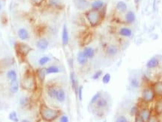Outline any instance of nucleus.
I'll list each match as a JSON object with an SVG mask.
<instances>
[{"label":"nucleus","mask_w":162,"mask_h":122,"mask_svg":"<svg viewBox=\"0 0 162 122\" xmlns=\"http://www.w3.org/2000/svg\"><path fill=\"white\" fill-rule=\"evenodd\" d=\"M105 8L106 6L100 11L89 9L85 12V17L91 27H97L101 24L105 16Z\"/></svg>","instance_id":"obj_1"},{"label":"nucleus","mask_w":162,"mask_h":122,"mask_svg":"<svg viewBox=\"0 0 162 122\" xmlns=\"http://www.w3.org/2000/svg\"><path fill=\"white\" fill-rule=\"evenodd\" d=\"M60 110L52 109L45 104H42L40 107V114L42 119L46 121H53L58 118L60 115Z\"/></svg>","instance_id":"obj_2"},{"label":"nucleus","mask_w":162,"mask_h":122,"mask_svg":"<svg viewBox=\"0 0 162 122\" xmlns=\"http://www.w3.org/2000/svg\"><path fill=\"white\" fill-rule=\"evenodd\" d=\"M15 50L18 55L22 57H26L33 50V49L25 43L17 42L15 44Z\"/></svg>","instance_id":"obj_3"},{"label":"nucleus","mask_w":162,"mask_h":122,"mask_svg":"<svg viewBox=\"0 0 162 122\" xmlns=\"http://www.w3.org/2000/svg\"><path fill=\"white\" fill-rule=\"evenodd\" d=\"M155 98V94L152 87H146L143 89L141 94V100L145 104L151 103L154 100Z\"/></svg>","instance_id":"obj_4"},{"label":"nucleus","mask_w":162,"mask_h":122,"mask_svg":"<svg viewBox=\"0 0 162 122\" xmlns=\"http://www.w3.org/2000/svg\"><path fill=\"white\" fill-rule=\"evenodd\" d=\"M119 52V48L114 44H109L107 45L105 49V54L109 57H116V55H118Z\"/></svg>","instance_id":"obj_5"},{"label":"nucleus","mask_w":162,"mask_h":122,"mask_svg":"<svg viewBox=\"0 0 162 122\" xmlns=\"http://www.w3.org/2000/svg\"><path fill=\"white\" fill-rule=\"evenodd\" d=\"M74 6L80 10H88L90 8V3L88 0H74Z\"/></svg>","instance_id":"obj_6"},{"label":"nucleus","mask_w":162,"mask_h":122,"mask_svg":"<svg viewBox=\"0 0 162 122\" xmlns=\"http://www.w3.org/2000/svg\"><path fill=\"white\" fill-rule=\"evenodd\" d=\"M70 41V36L68 32V26L65 23L62 26V44L63 46H67Z\"/></svg>","instance_id":"obj_7"},{"label":"nucleus","mask_w":162,"mask_h":122,"mask_svg":"<svg viewBox=\"0 0 162 122\" xmlns=\"http://www.w3.org/2000/svg\"><path fill=\"white\" fill-rule=\"evenodd\" d=\"M140 85L141 83H140V77L135 75L131 76L129 78V87L132 90L138 89L140 87Z\"/></svg>","instance_id":"obj_8"},{"label":"nucleus","mask_w":162,"mask_h":122,"mask_svg":"<svg viewBox=\"0 0 162 122\" xmlns=\"http://www.w3.org/2000/svg\"><path fill=\"white\" fill-rule=\"evenodd\" d=\"M117 33L120 37L125 38H130L131 37V36L133 35V31L131 28L128 27V26H123L121 27L117 31Z\"/></svg>","instance_id":"obj_9"},{"label":"nucleus","mask_w":162,"mask_h":122,"mask_svg":"<svg viewBox=\"0 0 162 122\" xmlns=\"http://www.w3.org/2000/svg\"><path fill=\"white\" fill-rule=\"evenodd\" d=\"M70 81H71V84L72 89L74 90V93L76 94V96H77L79 84H78L77 77L76 74L74 73V71H71V72L70 73Z\"/></svg>","instance_id":"obj_10"},{"label":"nucleus","mask_w":162,"mask_h":122,"mask_svg":"<svg viewBox=\"0 0 162 122\" xmlns=\"http://www.w3.org/2000/svg\"><path fill=\"white\" fill-rule=\"evenodd\" d=\"M138 115H140V118H142L144 121L148 122L150 117L152 116V112L147 107H143V108H141L140 110H139Z\"/></svg>","instance_id":"obj_11"},{"label":"nucleus","mask_w":162,"mask_h":122,"mask_svg":"<svg viewBox=\"0 0 162 122\" xmlns=\"http://www.w3.org/2000/svg\"><path fill=\"white\" fill-rule=\"evenodd\" d=\"M136 14L132 10H128L125 14V22L127 25H132L136 21Z\"/></svg>","instance_id":"obj_12"},{"label":"nucleus","mask_w":162,"mask_h":122,"mask_svg":"<svg viewBox=\"0 0 162 122\" xmlns=\"http://www.w3.org/2000/svg\"><path fill=\"white\" fill-rule=\"evenodd\" d=\"M50 45V43L47 38L42 37L38 39L36 43V47L40 51H46Z\"/></svg>","instance_id":"obj_13"},{"label":"nucleus","mask_w":162,"mask_h":122,"mask_svg":"<svg viewBox=\"0 0 162 122\" xmlns=\"http://www.w3.org/2000/svg\"><path fill=\"white\" fill-rule=\"evenodd\" d=\"M105 6H106V5L102 0H95L90 5V9L100 11Z\"/></svg>","instance_id":"obj_14"},{"label":"nucleus","mask_w":162,"mask_h":122,"mask_svg":"<svg viewBox=\"0 0 162 122\" xmlns=\"http://www.w3.org/2000/svg\"><path fill=\"white\" fill-rule=\"evenodd\" d=\"M159 63H160V60H159L158 57H153L147 61L146 66L149 69H153L157 68L159 66Z\"/></svg>","instance_id":"obj_15"},{"label":"nucleus","mask_w":162,"mask_h":122,"mask_svg":"<svg viewBox=\"0 0 162 122\" xmlns=\"http://www.w3.org/2000/svg\"><path fill=\"white\" fill-rule=\"evenodd\" d=\"M17 36L19 39L22 41H26L29 39V33L27 29L24 28H20L17 30Z\"/></svg>","instance_id":"obj_16"},{"label":"nucleus","mask_w":162,"mask_h":122,"mask_svg":"<svg viewBox=\"0 0 162 122\" xmlns=\"http://www.w3.org/2000/svg\"><path fill=\"white\" fill-rule=\"evenodd\" d=\"M109 104V102H108V100L102 95L100 98L98 99V100L96 102L95 105L96 107L98 109V110H104L106 109L108 106Z\"/></svg>","instance_id":"obj_17"},{"label":"nucleus","mask_w":162,"mask_h":122,"mask_svg":"<svg viewBox=\"0 0 162 122\" xmlns=\"http://www.w3.org/2000/svg\"><path fill=\"white\" fill-rule=\"evenodd\" d=\"M88 61L89 59L84 54L83 51H80L78 52L77 54V62L78 63V64H80V66H85L87 64Z\"/></svg>","instance_id":"obj_18"},{"label":"nucleus","mask_w":162,"mask_h":122,"mask_svg":"<svg viewBox=\"0 0 162 122\" xmlns=\"http://www.w3.org/2000/svg\"><path fill=\"white\" fill-rule=\"evenodd\" d=\"M116 10L119 14H125L128 11V6L124 1H119L116 4Z\"/></svg>","instance_id":"obj_19"},{"label":"nucleus","mask_w":162,"mask_h":122,"mask_svg":"<svg viewBox=\"0 0 162 122\" xmlns=\"http://www.w3.org/2000/svg\"><path fill=\"white\" fill-rule=\"evenodd\" d=\"M47 2L50 8L55 9H62L64 7L62 0H47Z\"/></svg>","instance_id":"obj_20"},{"label":"nucleus","mask_w":162,"mask_h":122,"mask_svg":"<svg viewBox=\"0 0 162 122\" xmlns=\"http://www.w3.org/2000/svg\"><path fill=\"white\" fill-rule=\"evenodd\" d=\"M152 87L154 90L155 96L162 98V81H157L152 85Z\"/></svg>","instance_id":"obj_21"},{"label":"nucleus","mask_w":162,"mask_h":122,"mask_svg":"<svg viewBox=\"0 0 162 122\" xmlns=\"http://www.w3.org/2000/svg\"><path fill=\"white\" fill-rule=\"evenodd\" d=\"M83 52L87 57L89 60L92 59L95 55V50L92 47H90V46H85L83 48Z\"/></svg>","instance_id":"obj_22"},{"label":"nucleus","mask_w":162,"mask_h":122,"mask_svg":"<svg viewBox=\"0 0 162 122\" xmlns=\"http://www.w3.org/2000/svg\"><path fill=\"white\" fill-rule=\"evenodd\" d=\"M66 99V93L65 91L62 88L57 89V92H56V100L59 103L65 102Z\"/></svg>","instance_id":"obj_23"},{"label":"nucleus","mask_w":162,"mask_h":122,"mask_svg":"<svg viewBox=\"0 0 162 122\" xmlns=\"http://www.w3.org/2000/svg\"><path fill=\"white\" fill-rule=\"evenodd\" d=\"M154 112L155 115H160L162 114V98L156 100L154 106Z\"/></svg>","instance_id":"obj_24"},{"label":"nucleus","mask_w":162,"mask_h":122,"mask_svg":"<svg viewBox=\"0 0 162 122\" xmlns=\"http://www.w3.org/2000/svg\"><path fill=\"white\" fill-rule=\"evenodd\" d=\"M57 89L56 87H53V86H49L47 89V94L49 95L50 98L53 99H56V92H57Z\"/></svg>","instance_id":"obj_25"},{"label":"nucleus","mask_w":162,"mask_h":122,"mask_svg":"<svg viewBox=\"0 0 162 122\" xmlns=\"http://www.w3.org/2000/svg\"><path fill=\"white\" fill-rule=\"evenodd\" d=\"M36 73H37L38 79H39L41 82H44V80H45V77H46L47 75L46 68L41 67V68H40V69H38V70H37Z\"/></svg>","instance_id":"obj_26"},{"label":"nucleus","mask_w":162,"mask_h":122,"mask_svg":"<svg viewBox=\"0 0 162 122\" xmlns=\"http://www.w3.org/2000/svg\"><path fill=\"white\" fill-rule=\"evenodd\" d=\"M47 75H50V74H57L60 72V69L57 66H50L46 68Z\"/></svg>","instance_id":"obj_27"},{"label":"nucleus","mask_w":162,"mask_h":122,"mask_svg":"<svg viewBox=\"0 0 162 122\" xmlns=\"http://www.w3.org/2000/svg\"><path fill=\"white\" fill-rule=\"evenodd\" d=\"M11 91L12 93H17L19 89V83H18L17 80L16 81H11V87H10Z\"/></svg>","instance_id":"obj_28"},{"label":"nucleus","mask_w":162,"mask_h":122,"mask_svg":"<svg viewBox=\"0 0 162 122\" xmlns=\"http://www.w3.org/2000/svg\"><path fill=\"white\" fill-rule=\"evenodd\" d=\"M50 61V57L49 56H44V57H41L40 59L38 60V64L41 66H44L47 63Z\"/></svg>","instance_id":"obj_29"},{"label":"nucleus","mask_w":162,"mask_h":122,"mask_svg":"<svg viewBox=\"0 0 162 122\" xmlns=\"http://www.w3.org/2000/svg\"><path fill=\"white\" fill-rule=\"evenodd\" d=\"M102 96V92H98L97 93L93 95V97L92 98L91 100H90V105H94L95 104L96 102L98 101V99L100 98Z\"/></svg>","instance_id":"obj_30"},{"label":"nucleus","mask_w":162,"mask_h":122,"mask_svg":"<svg viewBox=\"0 0 162 122\" xmlns=\"http://www.w3.org/2000/svg\"><path fill=\"white\" fill-rule=\"evenodd\" d=\"M7 77L11 81H16L17 80V73L14 70H10L8 71V72L7 73Z\"/></svg>","instance_id":"obj_31"},{"label":"nucleus","mask_w":162,"mask_h":122,"mask_svg":"<svg viewBox=\"0 0 162 122\" xmlns=\"http://www.w3.org/2000/svg\"><path fill=\"white\" fill-rule=\"evenodd\" d=\"M110 79H111V75L110 73H106L102 77V83L104 84H108L110 83Z\"/></svg>","instance_id":"obj_32"},{"label":"nucleus","mask_w":162,"mask_h":122,"mask_svg":"<svg viewBox=\"0 0 162 122\" xmlns=\"http://www.w3.org/2000/svg\"><path fill=\"white\" fill-rule=\"evenodd\" d=\"M115 122H130L127 118V117L125 116L124 115H119L118 116L116 117Z\"/></svg>","instance_id":"obj_33"},{"label":"nucleus","mask_w":162,"mask_h":122,"mask_svg":"<svg viewBox=\"0 0 162 122\" xmlns=\"http://www.w3.org/2000/svg\"><path fill=\"white\" fill-rule=\"evenodd\" d=\"M9 119L11 121H13L14 122H18L19 121V119L17 118V115L16 112H12L9 114Z\"/></svg>","instance_id":"obj_34"},{"label":"nucleus","mask_w":162,"mask_h":122,"mask_svg":"<svg viewBox=\"0 0 162 122\" xmlns=\"http://www.w3.org/2000/svg\"><path fill=\"white\" fill-rule=\"evenodd\" d=\"M102 73H103V71H102L101 70L96 71L93 74V75H92V79H93V80H98V79H99L101 77V76L102 75Z\"/></svg>","instance_id":"obj_35"},{"label":"nucleus","mask_w":162,"mask_h":122,"mask_svg":"<svg viewBox=\"0 0 162 122\" xmlns=\"http://www.w3.org/2000/svg\"><path fill=\"white\" fill-rule=\"evenodd\" d=\"M30 2L35 6H40L43 4L45 0H29Z\"/></svg>","instance_id":"obj_36"},{"label":"nucleus","mask_w":162,"mask_h":122,"mask_svg":"<svg viewBox=\"0 0 162 122\" xmlns=\"http://www.w3.org/2000/svg\"><path fill=\"white\" fill-rule=\"evenodd\" d=\"M83 86H79L77 97H78V98H79V100H80V101L83 100Z\"/></svg>","instance_id":"obj_37"},{"label":"nucleus","mask_w":162,"mask_h":122,"mask_svg":"<svg viewBox=\"0 0 162 122\" xmlns=\"http://www.w3.org/2000/svg\"><path fill=\"white\" fill-rule=\"evenodd\" d=\"M148 122H160V120L158 119L157 115H152V116L150 117L149 120L148 121Z\"/></svg>","instance_id":"obj_38"},{"label":"nucleus","mask_w":162,"mask_h":122,"mask_svg":"<svg viewBox=\"0 0 162 122\" xmlns=\"http://www.w3.org/2000/svg\"><path fill=\"white\" fill-rule=\"evenodd\" d=\"M59 122H69V118L66 115H62L59 118Z\"/></svg>","instance_id":"obj_39"},{"label":"nucleus","mask_w":162,"mask_h":122,"mask_svg":"<svg viewBox=\"0 0 162 122\" xmlns=\"http://www.w3.org/2000/svg\"><path fill=\"white\" fill-rule=\"evenodd\" d=\"M28 103V98H23L20 99V104L22 106H25L26 104H27Z\"/></svg>","instance_id":"obj_40"},{"label":"nucleus","mask_w":162,"mask_h":122,"mask_svg":"<svg viewBox=\"0 0 162 122\" xmlns=\"http://www.w3.org/2000/svg\"><path fill=\"white\" fill-rule=\"evenodd\" d=\"M134 122H145L142 118H140V115H137L136 116H134Z\"/></svg>","instance_id":"obj_41"},{"label":"nucleus","mask_w":162,"mask_h":122,"mask_svg":"<svg viewBox=\"0 0 162 122\" xmlns=\"http://www.w3.org/2000/svg\"><path fill=\"white\" fill-rule=\"evenodd\" d=\"M140 1H141V0H134V4H135V5H136L137 8H138V7H139V5H140Z\"/></svg>","instance_id":"obj_42"},{"label":"nucleus","mask_w":162,"mask_h":122,"mask_svg":"<svg viewBox=\"0 0 162 122\" xmlns=\"http://www.w3.org/2000/svg\"><path fill=\"white\" fill-rule=\"evenodd\" d=\"M2 4H1V2H0V11H1V10H2Z\"/></svg>","instance_id":"obj_43"},{"label":"nucleus","mask_w":162,"mask_h":122,"mask_svg":"<svg viewBox=\"0 0 162 122\" xmlns=\"http://www.w3.org/2000/svg\"><path fill=\"white\" fill-rule=\"evenodd\" d=\"M21 122H30V121H29L28 120H23Z\"/></svg>","instance_id":"obj_44"}]
</instances>
